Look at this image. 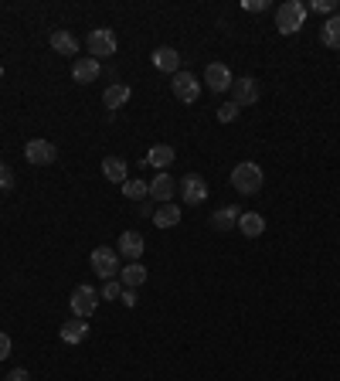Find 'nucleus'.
<instances>
[{
  "instance_id": "nucleus-1",
  "label": "nucleus",
  "mask_w": 340,
  "mask_h": 381,
  "mask_svg": "<svg viewBox=\"0 0 340 381\" xmlns=\"http://www.w3.org/2000/svg\"><path fill=\"white\" fill-rule=\"evenodd\" d=\"M262 184H265V174H262V167L252 164V160H245V164H238V167L232 170V187H235L238 194H258Z\"/></svg>"
},
{
  "instance_id": "nucleus-2",
  "label": "nucleus",
  "mask_w": 340,
  "mask_h": 381,
  "mask_svg": "<svg viewBox=\"0 0 340 381\" xmlns=\"http://www.w3.org/2000/svg\"><path fill=\"white\" fill-rule=\"evenodd\" d=\"M303 21H306V7H303L299 0L279 3V10H276V28H279V35H296L299 28H303Z\"/></svg>"
},
{
  "instance_id": "nucleus-3",
  "label": "nucleus",
  "mask_w": 340,
  "mask_h": 381,
  "mask_svg": "<svg viewBox=\"0 0 340 381\" xmlns=\"http://www.w3.org/2000/svg\"><path fill=\"white\" fill-rule=\"evenodd\" d=\"M92 272L102 279H120V252L109 245H99L92 252Z\"/></svg>"
},
{
  "instance_id": "nucleus-4",
  "label": "nucleus",
  "mask_w": 340,
  "mask_h": 381,
  "mask_svg": "<svg viewBox=\"0 0 340 381\" xmlns=\"http://www.w3.org/2000/svg\"><path fill=\"white\" fill-rule=\"evenodd\" d=\"M109 55H116V35L113 31H106V28H95V31H88V58H109Z\"/></svg>"
},
{
  "instance_id": "nucleus-5",
  "label": "nucleus",
  "mask_w": 340,
  "mask_h": 381,
  "mask_svg": "<svg viewBox=\"0 0 340 381\" xmlns=\"http://www.w3.org/2000/svg\"><path fill=\"white\" fill-rule=\"evenodd\" d=\"M24 157H28V164H35V167H48V164H55L58 147H55L51 140H31V143L24 147Z\"/></svg>"
},
{
  "instance_id": "nucleus-6",
  "label": "nucleus",
  "mask_w": 340,
  "mask_h": 381,
  "mask_svg": "<svg viewBox=\"0 0 340 381\" xmlns=\"http://www.w3.org/2000/svg\"><path fill=\"white\" fill-rule=\"evenodd\" d=\"M170 89H173V95H177L180 102H198V95H201V82H198L191 72H177V75L170 79Z\"/></svg>"
},
{
  "instance_id": "nucleus-7",
  "label": "nucleus",
  "mask_w": 340,
  "mask_h": 381,
  "mask_svg": "<svg viewBox=\"0 0 340 381\" xmlns=\"http://www.w3.org/2000/svg\"><path fill=\"white\" fill-rule=\"evenodd\" d=\"M177 191H180V198H184L187 205H201V201L208 198V180L198 177V174H187V177L177 184Z\"/></svg>"
},
{
  "instance_id": "nucleus-8",
  "label": "nucleus",
  "mask_w": 340,
  "mask_h": 381,
  "mask_svg": "<svg viewBox=\"0 0 340 381\" xmlns=\"http://www.w3.org/2000/svg\"><path fill=\"white\" fill-rule=\"evenodd\" d=\"M95 306H99V290H92V286H79V290L72 293V313H75V317L88 320V317L95 313Z\"/></svg>"
},
{
  "instance_id": "nucleus-9",
  "label": "nucleus",
  "mask_w": 340,
  "mask_h": 381,
  "mask_svg": "<svg viewBox=\"0 0 340 381\" xmlns=\"http://www.w3.org/2000/svg\"><path fill=\"white\" fill-rule=\"evenodd\" d=\"M177 194V180L170 177L167 170L164 174H157L153 180H150V198L153 201H160V205H170V198Z\"/></svg>"
},
{
  "instance_id": "nucleus-10",
  "label": "nucleus",
  "mask_w": 340,
  "mask_h": 381,
  "mask_svg": "<svg viewBox=\"0 0 340 381\" xmlns=\"http://www.w3.org/2000/svg\"><path fill=\"white\" fill-rule=\"evenodd\" d=\"M205 82L211 92H225V89H232V72H228V65H221V62H211L208 68H205Z\"/></svg>"
},
{
  "instance_id": "nucleus-11",
  "label": "nucleus",
  "mask_w": 340,
  "mask_h": 381,
  "mask_svg": "<svg viewBox=\"0 0 340 381\" xmlns=\"http://www.w3.org/2000/svg\"><path fill=\"white\" fill-rule=\"evenodd\" d=\"M143 249H147V242H143V235H140V232H123V235H120V245H116V252L123 255V259L136 262V259L143 255Z\"/></svg>"
},
{
  "instance_id": "nucleus-12",
  "label": "nucleus",
  "mask_w": 340,
  "mask_h": 381,
  "mask_svg": "<svg viewBox=\"0 0 340 381\" xmlns=\"http://www.w3.org/2000/svg\"><path fill=\"white\" fill-rule=\"evenodd\" d=\"M232 92H235V106H252V102H258V82L255 79H235L232 82Z\"/></svg>"
},
{
  "instance_id": "nucleus-13",
  "label": "nucleus",
  "mask_w": 340,
  "mask_h": 381,
  "mask_svg": "<svg viewBox=\"0 0 340 381\" xmlns=\"http://www.w3.org/2000/svg\"><path fill=\"white\" fill-rule=\"evenodd\" d=\"M85 334H88V320H82V317H72L68 324H62V344H82Z\"/></svg>"
},
{
  "instance_id": "nucleus-14",
  "label": "nucleus",
  "mask_w": 340,
  "mask_h": 381,
  "mask_svg": "<svg viewBox=\"0 0 340 381\" xmlns=\"http://www.w3.org/2000/svg\"><path fill=\"white\" fill-rule=\"evenodd\" d=\"M153 65H157L160 72H167V75H177V72H180V55H177L173 48L164 44V48H157V51H153Z\"/></svg>"
},
{
  "instance_id": "nucleus-15",
  "label": "nucleus",
  "mask_w": 340,
  "mask_h": 381,
  "mask_svg": "<svg viewBox=\"0 0 340 381\" xmlns=\"http://www.w3.org/2000/svg\"><path fill=\"white\" fill-rule=\"evenodd\" d=\"M99 72H102V65H99L95 58H79V62L72 65V79H75V82H95Z\"/></svg>"
},
{
  "instance_id": "nucleus-16",
  "label": "nucleus",
  "mask_w": 340,
  "mask_h": 381,
  "mask_svg": "<svg viewBox=\"0 0 340 381\" xmlns=\"http://www.w3.org/2000/svg\"><path fill=\"white\" fill-rule=\"evenodd\" d=\"M102 102H106V109H120V106H126L129 102V85L126 82H113L106 92H102Z\"/></svg>"
},
{
  "instance_id": "nucleus-17",
  "label": "nucleus",
  "mask_w": 340,
  "mask_h": 381,
  "mask_svg": "<svg viewBox=\"0 0 340 381\" xmlns=\"http://www.w3.org/2000/svg\"><path fill=\"white\" fill-rule=\"evenodd\" d=\"M147 164L150 167H157L160 174L173 164V147H167V143H157V147H150V154H147Z\"/></svg>"
},
{
  "instance_id": "nucleus-18",
  "label": "nucleus",
  "mask_w": 340,
  "mask_h": 381,
  "mask_svg": "<svg viewBox=\"0 0 340 381\" xmlns=\"http://www.w3.org/2000/svg\"><path fill=\"white\" fill-rule=\"evenodd\" d=\"M238 228H242V235H249V239H258L262 232H265V218L255 212H242L238 214Z\"/></svg>"
},
{
  "instance_id": "nucleus-19",
  "label": "nucleus",
  "mask_w": 340,
  "mask_h": 381,
  "mask_svg": "<svg viewBox=\"0 0 340 381\" xmlns=\"http://www.w3.org/2000/svg\"><path fill=\"white\" fill-rule=\"evenodd\" d=\"M102 174H106V180H113V184H126V160H123V157H106V160H102Z\"/></svg>"
},
{
  "instance_id": "nucleus-20",
  "label": "nucleus",
  "mask_w": 340,
  "mask_h": 381,
  "mask_svg": "<svg viewBox=\"0 0 340 381\" xmlns=\"http://www.w3.org/2000/svg\"><path fill=\"white\" fill-rule=\"evenodd\" d=\"M120 283H123L126 290H136V286H143V283H147V269H143L140 262H129L126 269H120Z\"/></svg>"
},
{
  "instance_id": "nucleus-21",
  "label": "nucleus",
  "mask_w": 340,
  "mask_h": 381,
  "mask_svg": "<svg viewBox=\"0 0 340 381\" xmlns=\"http://www.w3.org/2000/svg\"><path fill=\"white\" fill-rule=\"evenodd\" d=\"M238 208H232V205H228V208H218V212L211 214V225L214 228H218V232H228V228H235V225H238Z\"/></svg>"
},
{
  "instance_id": "nucleus-22",
  "label": "nucleus",
  "mask_w": 340,
  "mask_h": 381,
  "mask_svg": "<svg viewBox=\"0 0 340 381\" xmlns=\"http://www.w3.org/2000/svg\"><path fill=\"white\" fill-rule=\"evenodd\" d=\"M177 221H180V208H177L173 201H170V205H164V208H157V212H153V225H157V228H173Z\"/></svg>"
},
{
  "instance_id": "nucleus-23",
  "label": "nucleus",
  "mask_w": 340,
  "mask_h": 381,
  "mask_svg": "<svg viewBox=\"0 0 340 381\" xmlns=\"http://www.w3.org/2000/svg\"><path fill=\"white\" fill-rule=\"evenodd\" d=\"M320 41L327 44V48H334V51H340V14H334V17L323 24V31H320Z\"/></svg>"
},
{
  "instance_id": "nucleus-24",
  "label": "nucleus",
  "mask_w": 340,
  "mask_h": 381,
  "mask_svg": "<svg viewBox=\"0 0 340 381\" xmlns=\"http://www.w3.org/2000/svg\"><path fill=\"white\" fill-rule=\"evenodd\" d=\"M51 48H55L58 55H75V51H79V41H75V35H68V31H55V35H51Z\"/></svg>"
},
{
  "instance_id": "nucleus-25",
  "label": "nucleus",
  "mask_w": 340,
  "mask_h": 381,
  "mask_svg": "<svg viewBox=\"0 0 340 381\" xmlns=\"http://www.w3.org/2000/svg\"><path fill=\"white\" fill-rule=\"evenodd\" d=\"M123 194H126L129 201H147L150 184H147V180H126V184H123Z\"/></svg>"
},
{
  "instance_id": "nucleus-26",
  "label": "nucleus",
  "mask_w": 340,
  "mask_h": 381,
  "mask_svg": "<svg viewBox=\"0 0 340 381\" xmlns=\"http://www.w3.org/2000/svg\"><path fill=\"white\" fill-rule=\"evenodd\" d=\"M238 109H242V106H235V102L218 106V123H235V120H238Z\"/></svg>"
},
{
  "instance_id": "nucleus-27",
  "label": "nucleus",
  "mask_w": 340,
  "mask_h": 381,
  "mask_svg": "<svg viewBox=\"0 0 340 381\" xmlns=\"http://www.w3.org/2000/svg\"><path fill=\"white\" fill-rule=\"evenodd\" d=\"M123 290H126V286H123L120 279H106V286H102V297H106V299H120V297H123Z\"/></svg>"
},
{
  "instance_id": "nucleus-28",
  "label": "nucleus",
  "mask_w": 340,
  "mask_h": 381,
  "mask_svg": "<svg viewBox=\"0 0 340 381\" xmlns=\"http://www.w3.org/2000/svg\"><path fill=\"white\" fill-rule=\"evenodd\" d=\"M337 3H340V0H313V10H320V14H330V17H334V14H337Z\"/></svg>"
},
{
  "instance_id": "nucleus-29",
  "label": "nucleus",
  "mask_w": 340,
  "mask_h": 381,
  "mask_svg": "<svg viewBox=\"0 0 340 381\" xmlns=\"http://www.w3.org/2000/svg\"><path fill=\"white\" fill-rule=\"evenodd\" d=\"M10 187H14V170L0 164V191H10Z\"/></svg>"
},
{
  "instance_id": "nucleus-30",
  "label": "nucleus",
  "mask_w": 340,
  "mask_h": 381,
  "mask_svg": "<svg viewBox=\"0 0 340 381\" xmlns=\"http://www.w3.org/2000/svg\"><path fill=\"white\" fill-rule=\"evenodd\" d=\"M10 347H14L10 337H7V334H0V361H3V357H10Z\"/></svg>"
},
{
  "instance_id": "nucleus-31",
  "label": "nucleus",
  "mask_w": 340,
  "mask_h": 381,
  "mask_svg": "<svg viewBox=\"0 0 340 381\" xmlns=\"http://www.w3.org/2000/svg\"><path fill=\"white\" fill-rule=\"evenodd\" d=\"M7 381H31V375H28L24 368H14V371L7 375Z\"/></svg>"
},
{
  "instance_id": "nucleus-32",
  "label": "nucleus",
  "mask_w": 340,
  "mask_h": 381,
  "mask_svg": "<svg viewBox=\"0 0 340 381\" xmlns=\"http://www.w3.org/2000/svg\"><path fill=\"white\" fill-rule=\"evenodd\" d=\"M123 306H136V293H133V290H123Z\"/></svg>"
},
{
  "instance_id": "nucleus-33",
  "label": "nucleus",
  "mask_w": 340,
  "mask_h": 381,
  "mask_svg": "<svg viewBox=\"0 0 340 381\" xmlns=\"http://www.w3.org/2000/svg\"><path fill=\"white\" fill-rule=\"evenodd\" d=\"M245 7H249V10H265V7H269V3H265V0H249V3H245Z\"/></svg>"
},
{
  "instance_id": "nucleus-34",
  "label": "nucleus",
  "mask_w": 340,
  "mask_h": 381,
  "mask_svg": "<svg viewBox=\"0 0 340 381\" xmlns=\"http://www.w3.org/2000/svg\"><path fill=\"white\" fill-rule=\"evenodd\" d=\"M140 214H147V218H153V205H150V201H143V208H140Z\"/></svg>"
}]
</instances>
